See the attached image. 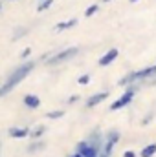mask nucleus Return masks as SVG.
<instances>
[{"mask_svg":"<svg viewBox=\"0 0 156 157\" xmlns=\"http://www.w3.org/2000/svg\"><path fill=\"white\" fill-rule=\"evenodd\" d=\"M63 115H64L63 110H53V112H48V113H46V117L48 119H61Z\"/></svg>","mask_w":156,"mask_h":157,"instance_id":"18","label":"nucleus"},{"mask_svg":"<svg viewBox=\"0 0 156 157\" xmlns=\"http://www.w3.org/2000/svg\"><path fill=\"white\" fill-rule=\"evenodd\" d=\"M136 90H138V86L136 84H130L125 91H123V95L116 99L112 104H110V112H117V110H121V108H125V106H129L130 104V101L134 99V95H136Z\"/></svg>","mask_w":156,"mask_h":157,"instance_id":"3","label":"nucleus"},{"mask_svg":"<svg viewBox=\"0 0 156 157\" xmlns=\"http://www.w3.org/2000/svg\"><path fill=\"white\" fill-rule=\"evenodd\" d=\"M77 24V18H70V20H64V22H59L55 26V31H64V29H70Z\"/></svg>","mask_w":156,"mask_h":157,"instance_id":"12","label":"nucleus"},{"mask_svg":"<svg viewBox=\"0 0 156 157\" xmlns=\"http://www.w3.org/2000/svg\"><path fill=\"white\" fill-rule=\"evenodd\" d=\"M101 2H110V0H101Z\"/></svg>","mask_w":156,"mask_h":157,"instance_id":"25","label":"nucleus"},{"mask_svg":"<svg viewBox=\"0 0 156 157\" xmlns=\"http://www.w3.org/2000/svg\"><path fill=\"white\" fill-rule=\"evenodd\" d=\"M119 139H121V133H119L117 130H110V132L105 135V141H109V143H112V144H117Z\"/></svg>","mask_w":156,"mask_h":157,"instance_id":"15","label":"nucleus"},{"mask_svg":"<svg viewBox=\"0 0 156 157\" xmlns=\"http://www.w3.org/2000/svg\"><path fill=\"white\" fill-rule=\"evenodd\" d=\"M22 102H24V106H26V108H30V110H37V108L40 106V99L37 97V95H33V93L24 95Z\"/></svg>","mask_w":156,"mask_h":157,"instance_id":"10","label":"nucleus"},{"mask_svg":"<svg viewBox=\"0 0 156 157\" xmlns=\"http://www.w3.org/2000/svg\"><path fill=\"white\" fill-rule=\"evenodd\" d=\"M99 11V4H92L86 11H84V17H92V15H96Z\"/></svg>","mask_w":156,"mask_h":157,"instance_id":"17","label":"nucleus"},{"mask_svg":"<svg viewBox=\"0 0 156 157\" xmlns=\"http://www.w3.org/2000/svg\"><path fill=\"white\" fill-rule=\"evenodd\" d=\"M156 155V143H151L140 150V157H154Z\"/></svg>","mask_w":156,"mask_h":157,"instance_id":"11","label":"nucleus"},{"mask_svg":"<svg viewBox=\"0 0 156 157\" xmlns=\"http://www.w3.org/2000/svg\"><path fill=\"white\" fill-rule=\"evenodd\" d=\"M70 157H83V155H81V154H79V152H76V154H74V155H70Z\"/></svg>","mask_w":156,"mask_h":157,"instance_id":"24","label":"nucleus"},{"mask_svg":"<svg viewBox=\"0 0 156 157\" xmlns=\"http://www.w3.org/2000/svg\"><path fill=\"white\" fill-rule=\"evenodd\" d=\"M107 99H109V91H97V93H94L92 97L86 99V108H94V106L101 104V102L107 101Z\"/></svg>","mask_w":156,"mask_h":157,"instance_id":"6","label":"nucleus"},{"mask_svg":"<svg viewBox=\"0 0 156 157\" xmlns=\"http://www.w3.org/2000/svg\"><path fill=\"white\" fill-rule=\"evenodd\" d=\"M97 157H110V155H109V154H105V152H99V155H97Z\"/></svg>","mask_w":156,"mask_h":157,"instance_id":"23","label":"nucleus"},{"mask_svg":"<svg viewBox=\"0 0 156 157\" xmlns=\"http://www.w3.org/2000/svg\"><path fill=\"white\" fill-rule=\"evenodd\" d=\"M7 135L13 137V139H24V137H30V128H20V126H13L7 130Z\"/></svg>","mask_w":156,"mask_h":157,"instance_id":"8","label":"nucleus"},{"mask_svg":"<svg viewBox=\"0 0 156 157\" xmlns=\"http://www.w3.org/2000/svg\"><path fill=\"white\" fill-rule=\"evenodd\" d=\"M53 0H40V4L37 6V11H46L48 7H51Z\"/></svg>","mask_w":156,"mask_h":157,"instance_id":"16","label":"nucleus"},{"mask_svg":"<svg viewBox=\"0 0 156 157\" xmlns=\"http://www.w3.org/2000/svg\"><path fill=\"white\" fill-rule=\"evenodd\" d=\"M77 53H79V48H66V49H61V51H57L55 55H51V57L46 60V64H48V66H57V64H61V62H66V60L74 59Z\"/></svg>","mask_w":156,"mask_h":157,"instance_id":"4","label":"nucleus"},{"mask_svg":"<svg viewBox=\"0 0 156 157\" xmlns=\"http://www.w3.org/2000/svg\"><path fill=\"white\" fill-rule=\"evenodd\" d=\"M35 66H37V62L35 60H26V62H22L17 70H13L9 75H7V78H6V82L0 86V97H4L6 93H9L11 90H15L24 78L28 77L33 70H35Z\"/></svg>","mask_w":156,"mask_h":157,"instance_id":"1","label":"nucleus"},{"mask_svg":"<svg viewBox=\"0 0 156 157\" xmlns=\"http://www.w3.org/2000/svg\"><path fill=\"white\" fill-rule=\"evenodd\" d=\"M76 101H79V95H74V97H70V99H68V104H74Z\"/></svg>","mask_w":156,"mask_h":157,"instance_id":"22","label":"nucleus"},{"mask_svg":"<svg viewBox=\"0 0 156 157\" xmlns=\"http://www.w3.org/2000/svg\"><path fill=\"white\" fill-rule=\"evenodd\" d=\"M130 2H138V0H130Z\"/></svg>","mask_w":156,"mask_h":157,"instance_id":"26","label":"nucleus"},{"mask_svg":"<svg viewBox=\"0 0 156 157\" xmlns=\"http://www.w3.org/2000/svg\"><path fill=\"white\" fill-rule=\"evenodd\" d=\"M44 148H46V143H44V141H39V139H35V141L28 146V152H30V154H35V152L44 150Z\"/></svg>","mask_w":156,"mask_h":157,"instance_id":"14","label":"nucleus"},{"mask_svg":"<svg viewBox=\"0 0 156 157\" xmlns=\"http://www.w3.org/2000/svg\"><path fill=\"white\" fill-rule=\"evenodd\" d=\"M0 9H2V4H0Z\"/></svg>","mask_w":156,"mask_h":157,"instance_id":"28","label":"nucleus"},{"mask_svg":"<svg viewBox=\"0 0 156 157\" xmlns=\"http://www.w3.org/2000/svg\"><path fill=\"white\" fill-rule=\"evenodd\" d=\"M86 141H88L94 148H97V150L101 152V150H103V144H105V135H101L99 132H94V133H92Z\"/></svg>","mask_w":156,"mask_h":157,"instance_id":"9","label":"nucleus"},{"mask_svg":"<svg viewBox=\"0 0 156 157\" xmlns=\"http://www.w3.org/2000/svg\"><path fill=\"white\" fill-rule=\"evenodd\" d=\"M76 152H79L83 157H97L99 155V150L94 148L88 141H79L77 146H76Z\"/></svg>","mask_w":156,"mask_h":157,"instance_id":"5","label":"nucleus"},{"mask_svg":"<svg viewBox=\"0 0 156 157\" xmlns=\"http://www.w3.org/2000/svg\"><path fill=\"white\" fill-rule=\"evenodd\" d=\"M0 150H2V143H0Z\"/></svg>","mask_w":156,"mask_h":157,"instance_id":"27","label":"nucleus"},{"mask_svg":"<svg viewBox=\"0 0 156 157\" xmlns=\"http://www.w3.org/2000/svg\"><path fill=\"white\" fill-rule=\"evenodd\" d=\"M77 82H79V84H83V86H84V84H88V82H90V75H88V73H86V75H81V77L77 78Z\"/></svg>","mask_w":156,"mask_h":157,"instance_id":"19","label":"nucleus"},{"mask_svg":"<svg viewBox=\"0 0 156 157\" xmlns=\"http://www.w3.org/2000/svg\"><path fill=\"white\" fill-rule=\"evenodd\" d=\"M123 157H136V152L134 150H127V152H123Z\"/></svg>","mask_w":156,"mask_h":157,"instance_id":"20","label":"nucleus"},{"mask_svg":"<svg viewBox=\"0 0 156 157\" xmlns=\"http://www.w3.org/2000/svg\"><path fill=\"white\" fill-rule=\"evenodd\" d=\"M44 132H46V126H44V124H37L35 128L30 130V137H31V139H40V137L44 135Z\"/></svg>","mask_w":156,"mask_h":157,"instance_id":"13","label":"nucleus"},{"mask_svg":"<svg viewBox=\"0 0 156 157\" xmlns=\"http://www.w3.org/2000/svg\"><path fill=\"white\" fill-rule=\"evenodd\" d=\"M117 55H119L117 48H110V49H109V51H107V53H105L101 59H99V66H103V68H105V66L112 64V62L117 59Z\"/></svg>","mask_w":156,"mask_h":157,"instance_id":"7","label":"nucleus"},{"mask_svg":"<svg viewBox=\"0 0 156 157\" xmlns=\"http://www.w3.org/2000/svg\"><path fill=\"white\" fill-rule=\"evenodd\" d=\"M30 53H31V49H30V48H26V49H24V51L20 53V57H22V59H26V57H28Z\"/></svg>","mask_w":156,"mask_h":157,"instance_id":"21","label":"nucleus"},{"mask_svg":"<svg viewBox=\"0 0 156 157\" xmlns=\"http://www.w3.org/2000/svg\"><path fill=\"white\" fill-rule=\"evenodd\" d=\"M156 75V64L154 66H149V68H143V70H138V71H132L129 75H125L123 78H119V86H130V84H136V82H142L149 77H154Z\"/></svg>","mask_w":156,"mask_h":157,"instance_id":"2","label":"nucleus"}]
</instances>
